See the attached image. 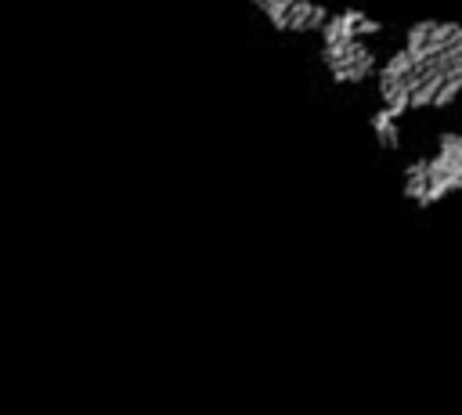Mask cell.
Here are the masks:
<instances>
[{"label": "cell", "mask_w": 462, "mask_h": 415, "mask_svg": "<svg viewBox=\"0 0 462 415\" xmlns=\"http://www.w3.org/2000/svg\"><path fill=\"white\" fill-rule=\"evenodd\" d=\"M372 130H375V141H379L383 148H393V144H397V115H390L386 108H379V112L372 115Z\"/></svg>", "instance_id": "cell-3"}, {"label": "cell", "mask_w": 462, "mask_h": 415, "mask_svg": "<svg viewBox=\"0 0 462 415\" xmlns=\"http://www.w3.org/2000/svg\"><path fill=\"white\" fill-rule=\"evenodd\" d=\"M328 18H332V14H328L325 4H318V0H292L285 32H321Z\"/></svg>", "instance_id": "cell-2"}, {"label": "cell", "mask_w": 462, "mask_h": 415, "mask_svg": "<svg viewBox=\"0 0 462 415\" xmlns=\"http://www.w3.org/2000/svg\"><path fill=\"white\" fill-rule=\"evenodd\" d=\"M321 61L328 65L336 83H361L375 72V54L365 40H350L339 47H321Z\"/></svg>", "instance_id": "cell-1"}, {"label": "cell", "mask_w": 462, "mask_h": 415, "mask_svg": "<svg viewBox=\"0 0 462 415\" xmlns=\"http://www.w3.org/2000/svg\"><path fill=\"white\" fill-rule=\"evenodd\" d=\"M458 90H462V79L458 76H451V79H444V87H440V94H437V108H444V105H451L455 97H458Z\"/></svg>", "instance_id": "cell-4"}]
</instances>
